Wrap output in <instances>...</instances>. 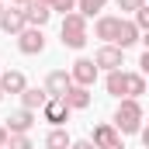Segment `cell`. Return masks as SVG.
I'll return each instance as SVG.
<instances>
[{
	"mask_svg": "<svg viewBox=\"0 0 149 149\" xmlns=\"http://www.w3.org/2000/svg\"><path fill=\"white\" fill-rule=\"evenodd\" d=\"M142 118H146V111H142V101H135V97H121L118 101V108H114V132L125 139V135H139L142 132Z\"/></svg>",
	"mask_w": 149,
	"mask_h": 149,
	"instance_id": "obj_1",
	"label": "cell"
},
{
	"mask_svg": "<svg viewBox=\"0 0 149 149\" xmlns=\"http://www.w3.org/2000/svg\"><path fill=\"white\" fill-rule=\"evenodd\" d=\"M104 90L111 94V97H142L146 94V76L142 73H125V70H111V73L104 76Z\"/></svg>",
	"mask_w": 149,
	"mask_h": 149,
	"instance_id": "obj_2",
	"label": "cell"
},
{
	"mask_svg": "<svg viewBox=\"0 0 149 149\" xmlns=\"http://www.w3.org/2000/svg\"><path fill=\"white\" fill-rule=\"evenodd\" d=\"M87 38H90V31H87V17L76 14V10L63 14V24H59V42H63V49L80 52V49L87 45Z\"/></svg>",
	"mask_w": 149,
	"mask_h": 149,
	"instance_id": "obj_3",
	"label": "cell"
},
{
	"mask_svg": "<svg viewBox=\"0 0 149 149\" xmlns=\"http://www.w3.org/2000/svg\"><path fill=\"white\" fill-rule=\"evenodd\" d=\"M90 146H94V149H125V139L114 132V125H111V121H101V125H94Z\"/></svg>",
	"mask_w": 149,
	"mask_h": 149,
	"instance_id": "obj_4",
	"label": "cell"
},
{
	"mask_svg": "<svg viewBox=\"0 0 149 149\" xmlns=\"http://www.w3.org/2000/svg\"><path fill=\"white\" fill-rule=\"evenodd\" d=\"M17 52L21 56H42L45 52V31L42 28H24L17 35Z\"/></svg>",
	"mask_w": 149,
	"mask_h": 149,
	"instance_id": "obj_5",
	"label": "cell"
},
{
	"mask_svg": "<svg viewBox=\"0 0 149 149\" xmlns=\"http://www.w3.org/2000/svg\"><path fill=\"white\" fill-rule=\"evenodd\" d=\"M31 125H35V111H28V108H17V111H10L7 118H3L7 135H28Z\"/></svg>",
	"mask_w": 149,
	"mask_h": 149,
	"instance_id": "obj_6",
	"label": "cell"
},
{
	"mask_svg": "<svg viewBox=\"0 0 149 149\" xmlns=\"http://www.w3.org/2000/svg\"><path fill=\"white\" fill-rule=\"evenodd\" d=\"M70 114H73V111L66 108V101H63V97H49V101L42 104V118H45L52 128H63V125L70 121Z\"/></svg>",
	"mask_w": 149,
	"mask_h": 149,
	"instance_id": "obj_7",
	"label": "cell"
},
{
	"mask_svg": "<svg viewBox=\"0 0 149 149\" xmlns=\"http://www.w3.org/2000/svg\"><path fill=\"white\" fill-rule=\"evenodd\" d=\"M97 66H94V59H87V56H80L73 66H70V80H73L76 87H94V80H97Z\"/></svg>",
	"mask_w": 149,
	"mask_h": 149,
	"instance_id": "obj_8",
	"label": "cell"
},
{
	"mask_svg": "<svg viewBox=\"0 0 149 149\" xmlns=\"http://www.w3.org/2000/svg\"><path fill=\"white\" fill-rule=\"evenodd\" d=\"M24 28H28V21H24V7H3V14H0V31L17 38Z\"/></svg>",
	"mask_w": 149,
	"mask_h": 149,
	"instance_id": "obj_9",
	"label": "cell"
},
{
	"mask_svg": "<svg viewBox=\"0 0 149 149\" xmlns=\"http://www.w3.org/2000/svg\"><path fill=\"white\" fill-rule=\"evenodd\" d=\"M118 28H121V17H118V14H101V17L94 21V38H101L104 45H114Z\"/></svg>",
	"mask_w": 149,
	"mask_h": 149,
	"instance_id": "obj_10",
	"label": "cell"
},
{
	"mask_svg": "<svg viewBox=\"0 0 149 149\" xmlns=\"http://www.w3.org/2000/svg\"><path fill=\"white\" fill-rule=\"evenodd\" d=\"M94 66H97V70H108V73H111V70H121V66H125V52L114 49V45H101V49L94 52Z\"/></svg>",
	"mask_w": 149,
	"mask_h": 149,
	"instance_id": "obj_11",
	"label": "cell"
},
{
	"mask_svg": "<svg viewBox=\"0 0 149 149\" xmlns=\"http://www.w3.org/2000/svg\"><path fill=\"white\" fill-rule=\"evenodd\" d=\"M70 87H73V80H70V70H52V73L45 76V83H42V90H45L49 97H63Z\"/></svg>",
	"mask_w": 149,
	"mask_h": 149,
	"instance_id": "obj_12",
	"label": "cell"
},
{
	"mask_svg": "<svg viewBox=\"0 0 149 149\" xmlns=\"http://www.w3.org/2000/svg\"><path fill=\"white\" fill-rule=\"evenodd\" d=\"M24 21H28V28H45V24L52 21V10H49V3H42V0L24 3Z\"/></svg>",
	"mask_w": 149,
	"mask_h": 149,
	"instance_id": "obj_13",
	"label": "cell"
},
{
	"mask_svg": "<svg viewBox=\"0 0 149 149\" xmlns=\"http://www.w3.org/2000/svg\"><path fill=\"white\" fill-rule=\"evenodd\" d=\"M28 87V80L21 70H0V94H21Z\"/></svg>",
	"mask_w": 149,
	"mask_h": 149,
	"instance_id": "obj_14",
	"label": "cell"
},
{
	"mask_svg": "<svg viewBox=\"0 0 149 149\" xmlns=\"http://www.w3.org/2000/svg\"><path fill=\"white\" fill-rule=\"evenodd\" d=\"M63 101H66V108L70 111H87L90 108V87H70L66 94H63Z\"/></svg>",
	"mask_w": 149,
	"mask_h": 149,
	"instance_id": "obj_15",
	"label": "cell"
},
{
	"mask_svg": "<svg viewBox=\"0 0 149 149\" xmlns=\"http://www.w3.org/2000/svg\"><path fill=\"white\" fill-rule=\"evenodd\" d=\"M17 97H21V108H28V111H42V104L49 101V94L42 87H24Z\"/></svg>",
	"mask_w": 149,
	"mask_h": 149,
	"instance_id": "obj_16",
	"label": "cell"
},
{
	"mask_svg": "<svg viewBox=\"0 0 149 149\" xmlns=\"http://www.w3.org/2000/svg\"><path fill=\"white\" fill-rule=\"evenodd\" d=\"M70 135H66V128H52L49 135H45V149H70Z\"/></svg>",
	"mask_w": 149,
	"mask_h": 149,
	"instance_id": "obj_17",
	"label": "cell"
},
{
	"mask_svg": "<svg viewBox=\"0 0 149 149\" xmlns=\"http://www.w3.org/2000/svg\"><path fill=\"white\" fill-rule=\"evenodd\" d=\"M104 7H108V0H76V14H83V17H94Z\"/></svg>",
	"mask_w": 149,
	"mask_h": 149,
	"instance_id": "obj_18",
	"label": "cell"
},
{
	"mask_svg": "<svg viewBox=\"0 0 149 149\" xmlns=\"http://www.w3.org/2000/svg\"><path fill=\"white\" fill-rule=\"evenodd\" d=\"M49 10H52V14H56V10H59V14H70V10H76V0H49Z\"/></svg>",
	"mask_w": 149,
	"mask_h": 149,
	"instance_id": "obj_19",
	"label": "cell"
},
{
	"mask_svg": "<svg viewBox=\"0 0 149 149\" xmlns=\"http://www.w3.org/2000/svg\"><path fill=\"white\" fill-rule=\"evenodd\" d=\"M132 24H135L139 31H149V7H139V10H135V17H132Z\"/></svg>",
	"mask_w": 149,
	"mask_h": 149,
	"instance_id": "obj_20",
	"label": "cell"
},
{
	"mask_svg": "<svg viewBox=\"0 0 149 149\" xmlns=\"http://www.w3.org/2000/svg\"><path fill=\"white\" fill-rule=\"evenodd\" d=\"M7 149H35V142H31L28 135H10V139H7Z\"/></svg>",
	"mask_w": 149,
	"mask_h": 149,
	"instance_id": "obj_21",
	"label": "cell"
},
{
	"mask_svg": "<svg viewBox=\"0 0 149 149\" xmlns=\"http://www.w3.org/2000/svg\"><path fill=\"white\" fill-rule=\"evenodd\" d=\"M139 7H146V0H118V10L121 14H135Z\"/></svg>",
	"mask_w": 149,
	"mask_h": 149,
	"instance_id": "obj_22",
	"label": "cell"
},
{
	"mask_svg": "<svg viewBox=\"0 0 149 149\" xmlns=\"http://www.w3.org/2000/svg\"><path fill=\"white\" fill-rule=\"evenodd\" d=\"M70 149H94V146H90V139H76V142H70Z\"/></svg>",
	"mask_w": 149,
	"mask_h": 149,
	"instance_id": "obj_23",
	"label": "cell"
},
{
	"mask_svg": "<svg viewBox=\"0 0 149 149\" xmlns=\"http://www.w3.org/2000/svg\"><path fill=\"white\" fill-rule=\"evenodd\" d=\"M149 70V52H142V56H139V73H146Z\"/></svg>",
	"mask_w": 149,
	"mask_h": 149,
	"instance_id": "obj_24",
	"label": "cell"
},
{
	"mask_svg": "<svg viewBox=\"0 0 149 149\" xmlns=\"http://www.w3.org/2000/svg\"><path fill=\"white\" fill-rule=\"evenodd\" d=\"M7 139H10V135H7V128L0 125V149H7Z\"/></svg>",
	"mask_w": 149,
	"mask_h": 149,
	"instance_id": "obj_25",
	"label": "cell"
},
{
	"mask_svg": "<svg viewBox=\"0 0 149 149\" xmlns=\"http://www.w3.org/2000/svg\"><path fill=\"white\" fill-rule=\"evenodd\" d=\"M10 3H14V7H24V3H31V0H10Z\"/></svg>",
	"mask_w": 149,
	"mask_h": 149,
	"instance_id": "obj_26",
	"label": "cell"
},
{
	"mask_svg": "<svg viewBox=\"0 0 149 149\" xmlns=\"http://www.w3.org/2000/svg\"><path fill=\"white\" fill-rule=\"evenodd\" d=\"M0 14H3V0H0Z\"/></svg>",
	"mask_w": 149,
	"mask_h": 149,
	"instance_id": "obj_27",
	"label": "cell"
},
{
	"mask_svg": "<svg viewBox=\"0 0 149 149\" xmlns=\"http://www.w3.org/2000/svg\"><path fill=\"white\" fill-rule=\"evenodd\" d=\"M42 3H49V0H42Z\"/></svg>",
	"mask_w": 149,
	"mask_h": 149,
	"instance_id": "obj_28",
	"label": "cell"
},
{
	"mask_svg": "<svg viewBox=\"0 0 149 149\" xmlns=\"http://www.w3.org/2000/svg\"><path fill=\"white\" fill-rule=\"evenodd\" d=\"M0 101H3V94H0Z\"/></svg>",
	"mask_w": 149,
	"mask_h": 149,
	"instance_id": "obj_29",
	"label": "cell"
}]
</instances>
